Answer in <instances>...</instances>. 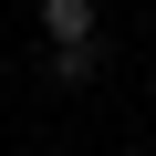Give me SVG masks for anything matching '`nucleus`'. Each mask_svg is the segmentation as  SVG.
<instances>
[{
	"mask_svg": "<svg viewBox=\"0 0 156 156\" xmlns=\"http://www.w3.org/2000/svg\"><path fill=\"white\" fill-rule=\"evenodd\" d=\"M42 31L52 42H94V0H42Z\"/></svg>",
	"mask_w": 156,
	"mask_h": 156,
	"instance_id": "f03ea898",
	"label": "nucleus"
},
{
	"mask_svg": "<svg viewBox=\"0 0 156 156\" xmlns=\"http://www.w3.org/2000/svg\"><path fill=\"white\" fill-rule=\"evenodd\" d=\"M42 83H94V42H52L42 52Z\"/></svg>",
	"mask_w": 156,
	"mask_h": 156,
	"instance_id": "f257e3e1",
	"label": "nucleus"
}]
</instances>
